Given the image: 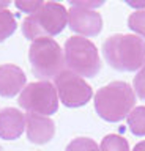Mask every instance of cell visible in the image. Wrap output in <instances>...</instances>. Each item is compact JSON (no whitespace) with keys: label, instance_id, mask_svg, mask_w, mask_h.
Returning a JSON list of instances; mask_svg holds the SVG:
<instances>
[{"label":"cell","instance_id":"6da1fadb","mask_svg":"<svg viewBox=\"0 0 145 151\" xmlns=\"http://www.w3.org/2000/svg\"><path fill=\"white\" fill-rule=\"evenodd\" d=\"M102 55L117 71H137L145 65V40L137 35H112L102 44Z\"/></svg>","mask_w":145,"mask_h":151},{"label":"cell","instance_id":"7a4b0ae2","mask_svg":"<svg viewBox=\"0 0 145 151\" xmlns=\"http://www.w3.org/2000/svg\"><path fill=\"white\" fill-rule=\"evenodd\" d=\"M136 104V94L129 83L115 80L100 88L95 94V109L102 120L118 123L131 113Z\"/></svg>","mask_w":145,"mask_h":151},{"label":"cell","instance_id":"3957f363","mask_svg":"<svg viewBox=\"0 0 145 151\" xmlns=\"http://www.w3.org/2000/svg\"><path fill=\"white\" fill-rule=\"evenodd\" d=\"M68 24V11L62 3L44 2L22 22V33L27 40L50 38L63 32Z\"/></svg>","mask_w":145,"mask_h":151},{"label":"cell","instance_id":"277c9868","mask_svg":"<svg viewBox=\"0 0 145 151\" xmlns=\"http://www.w3.org/2000/svg\"><path fill=\"white\" fill-rule=\"evenodd\" d=\"M29 60L32 71L41 80L55 79L60 73L65 71V54L57 41L52 38H40L30 44Z\"/></svg>","mask_w":145,"mask_h":151},{"label":"cell","instance_id":"5b68a950","mask_svg":"<svg viewBox=\"0 0 145 151\" xmlns=\"http://www.w3.org/2000/svg\"><path fill=\"white\" fill-rule=\"evenodd\" d=\"M65 63L81 77H95L101 69L96 46L82 36H71L65 42Z\"/></svg>","mask_w":145,"mask_h":151},{"label":"cell","instance_id":"8992f818","mask_svg":"<svg viewBox=\"0 0 145 151\" xmlns=\"http://www.w3.org/2000/svg\"><path fill=\"white\" fill-rule=\"evenodd\" d=\"M19 106L29 113L43 116L52 115L58 109V94L55 85L46 80L25 85L19 94Z\"/></svg>","mask_w":145,"mask_h":151},{"label":"cell","instance_id":"52a82bcc","mask_svg":"<svg viewBox=\"0 0 145 151\" xmlns=\"http://www.w3.org/2000/svg\"><path fill=\"white\" fill-rule=\"evenodd\" d=\"M55 90L63 106L76 109L82 107L92 99L93 90L81 76L65 69L55 77Z\"/></svg>","mask_w":145,"mask_h":151},{"label":"cell","instance_id":"ba28073f","mask_svg":"<svg viewBox=\"0 0 145 151\" xmlns=\"http://www.w3.org/2000/svg\"><path fill=\"white\" fill-rule=\"evenodd\" d=\"M68 24L74 33L82 36H96L102 28V17L95 9L71 6L68 11Z\"/></svg>","mask_w":145,"mask_h":151},{"label":"cell","instance_id":"9c48e42d","mask_svg":"<svg viewBox=\"0 0 145 151\" xmlns=\"http://www.w3.org/2000/svg\"><path fill=\"white\" fill-rule=\"evenodd\" d=\"M25 129L27 137L32 143L44 145L52 140L55 134V124L49 116L36 115V113H27L25 115Z\"/></svg>","mask_w":145,"mask_h":151},{"label":"cell","instance_id":"30bf717a","mask_svg":"<svg viewBox=\"0 0 145 151\" xmlns=\"http://www.w3.org/2000/svg\"><path fill=\"white\" fill-rule=\"evenodd\" d=\"M25 87V74L16 65H0V96L13 98Z\"/></svg>","mask_w":145,"mask_h":151},{"label":"cell","instance_id":"8fae6325","mask_svg":"<svg viewBox=\"0 0 145 151\" xmlns=\"http://www.w3.org/2000/svg\"><path fill=\"white\" fill-rule=\"evenodd\" d=\"M25 129V115L17 109L6 107L0 110V137L5 140H14Z\"/></svg>","mask_w":145,"mask_h":151},{"label":"cell","instance_id":"7c38bea8","mask_svg":"<svg viewBox=\"0 0 145 151\" xmlns=\"http://www.w3.org/2000/svg\"><path fill=\"white\" fill-rule=\"evenodd\" d=\"M128 126L129 131L134 135L144 137L145 135V107H136L131 110V113L128 115Z\"/></svg>","mask_w":145,"mask_h":151},{"label":"cell","instance_id":"4fadbf2b","mask_svg":"<svg viewBox=\"0 0 145 151\" xmlns=\"http://www.w3.org/2000/svg\"><path fill=\"white\" fill-rule=\"evenodd\" d=\"M17 22L8 9H0V42H3L6 38H10L16 32Z\"/></svg>","mask_w":145,"mask_h":151},{"label":"cell","instance_id":"5bb4252c","mask_svg":"<svg viewBox=\"0 0 145 151\" xmlns=\"http://www.w3.org/2000/svg\"><path fill=\"white\" fill-rule=\"evenodd\" d=\"M100 151H129V145L121 135L109 134L102 139Z\"/></svg>","mask_w":145,"mask_h":151},{"label":"cell","instance_id":"9a60e30c","mask_svg":"<svg viewBox=\"0 0 145 151\" xmlns=\"http://www.w3.org/2000/svg\"><path fill=\"white\" fill-rule=\"evenodd\" d=\"M128 27L137 33V36L145 38V9H137L128 17Z\"/></svg>","mask_w":145,"mask_h":151},{"label":"cell","instance_id":"2e32d148","mask_svg":"<svg viewBox=\"0 0 145 151\" xmlns=\"http://www.w3.org/2000/svg\"><path fill=\"white\" fill-rule=\"evenodd\" d=\"M66 151H100V146L95 140L81 137V139H74L66 146Z\"/></svg>","mask_w":145,"mask_h":151},{"label":"cell","instance_id":"e0dca14e","mask_svg":"<svg viewBox=\"0 0 145 151\" xmlns=\"http://www.w3.org/2000/svg\"><path fill=\"white\" fill-rule=\"evenodd\" d=\"M134 90L136 94L145 101V65L139 69V73L134 77Z\"/></svg>","mask_w":145,"mask_h":151},{"label":"cell","instance_id":"ac0fdd59","mask_svg":"<svg viewBox=\"0 0 145 151\" xmlns=\"http://www.w3.org/2000/svg\"><path fill=\"white\" fill-rule=\"evenodd\" d=\"M43 3H44V2H41V0H38V2H36V0H32V2H30V0H25V2H22V0H17L14 5L21 9V11L30 13V14H32V13H35Z\"/></svg>","mask_w":145,"mask_h":151},{"label":"cell","instance_id":"d6986e66","mask_svg":"<svg viewBox=\"0 0 145 151\" xmlns=\"http://www.w3.org/2000/svg\"><path fill=\"white\" fill-rule=\"evenodd\" d=\"M69 5H71V6H82V8L93 9V8H96V6H101L102 2H71Z\"/></svg>","mask_w":145,"mask_h":151},{"label":"cell","instance_id":"ffe728a7","mask_svg":"<svg viewBox=\"0 0 145 151\" xmlns=\"http://www.w3.org/2000/svg\"><path fill=\"white\" fill-rule=\"evenodd\" d=\"M133 151H145V140L144 142H139V143L134 146Z\"/></svg>","mask_w":145,"mask_h":151},{"label":"cell","instance_id":"44dd1931","mask_svg":"<svg viewBox=\"0 0 145 151\" xmlns=\"http://www.w3.org/2000/svg\"><path fill=\"white\" fill-rule=\"evenodd\" d=\"M10 6V2H0V9H6Z\"/></svg>","mask_w":145,"mask_h":151},{"label":"cell","instance_id":"7402d4cb","mask_svg":"<svg viewBox=\"0 0 145 151\" xmlns=\"http://www.w3.org/2000/svg\"><path fill=\"white\" fill-rule=\"evenodd\" d=\"M0 151H2V148H0Z\"/></svg>","mask_w":145,"mask_h":151}]
</instances>
